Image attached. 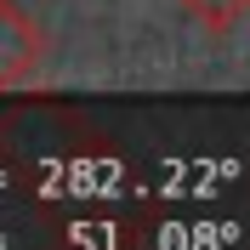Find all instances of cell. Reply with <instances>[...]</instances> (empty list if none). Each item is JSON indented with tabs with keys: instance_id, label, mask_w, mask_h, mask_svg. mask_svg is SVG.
<instances>
[{
	"instance_id": "cell-1",
	"label": "cell",
	"mask_w": 250,
	"mask_h": 250,
	"mask_svg": "<svg viewBox=\"0 0 250 250\" xmlns=\"http://www.w3.org/2000/svg\"><path fill=\"white\" fill-rule=\"evenodd\" d=\"M46 74V29L17 0H0V91L40 85Z\"/></svg>"
},
{
	"instance_id": "cell-2",
	"label": "cell",
	"mask_w": 250,
	"mask_h": 250,
	"mask_svg": "<svg viewBox=\"0 0 250 250\" xmlns=\"http://www.w3.org/2000/svg\"><path fill=\"white\" fill-rule=\"evenodd\" d=\"M188 23H199L205 34H233L250 17V0H176Z\"/></svg>"
}]
</instances>
